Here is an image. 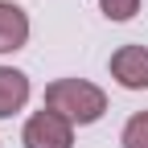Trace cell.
I'll return each mask as SVG.
<instances>
[{
	"label": "cell",
	"mask_w": 148,
	"mask_h": 148,
	"mask_svg": "<svg viewBox=\"0 0 148 148\" xmlns=\"http://www.w3.org/2000/svg\"><path fill=\"white\" fill-rule=\"evenodd\" d=\"M119 144H123V148H148V111H136V115L123 123Z\"/></svg>",
	"instance_id": "obj_6"
},
{
	"label": "cell",
	"mask_w": 148,
	"mask_h": 148,
	"mask_svg": "<svg viewBox=\"0 0 148 148\" xmlns=\"http://www.w3.org/2000/svg\"><path fill=\"white\" fill-rule=\"evenodd\" d=\"M99 8L107 21H132L140 12V0H99Z\"/></svg>",
	"instance_id": "obj_7"
},
{
	"label": "cell",
	"mask_w": 148,
	"mask_h": 148,
	"mask_svg": "<svg viewBox=\"0 0 148 148\" xmlns=\"http://www.w3.org/2000/svg\"><path fill=\"white\" fill-rule=\"evenodd\" d=\"M21 144L25 148H74V123L66 115H58V111L41 107L37 115H29Z\"/></svg>",
	"instance_id": "obj_2"
},
{
	"label": "cell",
	"mask_w": 148,
	"mask_h": 148,
	"mask_svg": "<svg viewBox=\"0 0 148 148\" xmlns=\"http://www.w3.org/2000/svg\"><path fill=\"white\" fill-rule=\"evenodd\" d=\"M29 103V78L12 66H0V119L16 115Z\"/></svg>",
	"instance_id": "obj_5"
},
{
	"label": "cell",
	"mask_w": 148,
	"mask_h": 148,
	"mask_svg": "<svg viewBox=\"0 0 148 148\" xmlns=\"http://www.w3.org/2000/svg\"><path fill=\"white\" fill-rule=\"evenodd\" d=\"M45 107L66 115L70 123H99L107 111V95L86 78H58L45 86Z\"/></svg>",
	"instance_id": "obj_1"
},
{
	"label": "cell",
	"mask_w": 148,
	"mask_h": 148,
	"mask_svg": "<svg viewBox=\"0 0 148 148\" xmlns=\"http://www.w3.org/2000/svg\"><path fill=\"white\" fill-rule=\"evenodd\" d=\"M111 78L123 90H148V45H119L111 53Z\"/></svg>",
	"instance_id": "obj_3"
},
{
	"label": "cell",
	"mask_w": 148,
	"mask_h": 148,
	"mask_svg": "<svg viewBox=\"0 0 148 148\" xmlns=\"http://www.w3.org/2000/svg\"><path fill=\"white\" fill-rule=\"evenodd\" d=\"M29 41V12L12 0H0V53H16Z\"/></svg>",
	"instance_id": "obj_4"
}]
</instances>
